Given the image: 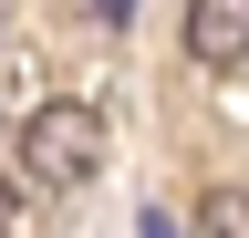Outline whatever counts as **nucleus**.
Segmentation results:
<instances>
[{"label":"nucleus","mask_w":249,"mask_h":238,"mask_svg":"<svg viewBox=\"0 0 249 238\" xmlns=\"http://www.w3.org/2000/svg\"><path fill=\"white\" fill-rule=\"evenodd\" d=\"M11 166L31 176V187L73 197L83 176L104 166V114H93V104H31V114H21V145H11Z\"/></svg>","instance_id":"f257e3e1"},{"label":"nucleus","mask_w":249,"mask_h":238,"mask_svg":"<svg viewBox=\"0 0 249 238\" xmlns=\"http://www.w3.org/2000/svg\"><path fill=\"white\" fill-rule=\"evenodd\" d=\"M197 238H249V187H208L197 197Z\"/></svg>","instance_id":"7ed1b4c3"},{"label":"nucleus","mask_w":249,"mask_h":238,"mask_svg":"<svg viewBox=\"0 0 249 238\" xmlns=\"http://www.w3.org/2000/svg\"><path fill=\"white\" fill-rule=\"evenodd\" d=\"M187 63L208 73L249 63V0H187Z\"/></svg>","instance_id":"f03ea898"},{"label":"nucleus","mask_w":249,"mask_h":238,"mask_svg":"<svg viewBox=\"0 0 249 238\" xmlns=\"http://www.w3.org/2000/svg\"><path fill=\"white\" fill-rule=\"evenodd\" d=\"M93 21H135V0H93Z\"/></svg>","instance_id":"39448f33"},{"label":"nucleus","mask_w":249,"mask_h":238,"mask_svg":"<svg viewBox=\"0 0 249 238\" xmlns=\"http://www.w3.org/2000/svg\"><path fill=\"white\" fill-rule=\"evenodd\" d=\"M11 218H21V197H11V176H0V238H11Z\"/></svg>","instance_id":"20e7f679"},{"label":"nucleus","mask_w":249,"mask_h":238,"mask_svg":"<svg viewBox=\"0 0 249 238\" xmlns=\"http://www.w3.org/2000/svg\"><path fill=\"white\" fill-rule=\"evenodd\" d=\"M145 238H177V218H166V207H145Z\"/></svg>","instance_id":"423d86ee"}]
</instances>
